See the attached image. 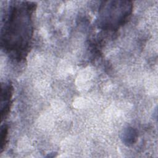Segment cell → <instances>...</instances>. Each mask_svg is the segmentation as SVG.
Here are the masks:
<instances>
[{
	"label": "cell",
	"mask_w": 158,
	"mask_h": 158,
	"mask_svg": "<svg viewBox=\"0 0 158 158\" xmlns=\"http://www.w3.org/2000/svg\"><path fill=\"white\" fill-rule=\"evenodd\" d=\"M8 135V127L6 125H3L1 128V136H0V149L1 152L3 151V149L6 146Z\"/></svg>",
	"instance_id": "5"
},
{
	"label": "cell",
	"mask_w": 158,
	"mask_h": 158,
	"mask_svg": "<svg viewBox=\"0 0 158 158\" xmlns=\"http://www.w3.org/2000/svg\"><path fill=\"white\" fill-rule=\"evenodd\" d=\"M138 133L135 129L131 127L127 128L123 133V142L127 145H130L135 143L137 139Z\"/></svg>",
	"instance_id": "4"
},
{
	"label": "cell",
	"mask_w": 158,
	"mask_h": 158,
	"mask_svg": "<svg viewBox=\"0 0 158 158\" xmlns=\"http://www.w3.org/2000/svg\"><path fill=\"white\" fill-rule=\"evenodd\" d=\"M133 11L130 1H107L100 4L97 23L103 30L115 31L125 24Z\"/></svg>",
	"instance_id": "2"
},
{
	"label": "cell",
	"mask_w": 158,
	"mask_h": 158,
	"mask_svg": "<svg viewBox=\"0 0 158 158\" xmlns=\"http://www.w3.org/2000/svg\"><path fill=\"white\" fill-rule=\"evenodd\" d=\"M34 2L13 1L1 29V48L17 61L24 60L30 48L33 33Z\"/></svg>",
	"instance_id": "1"
},
{
	"label": "cell",
	"mask_w": 158,
	"mask_h": 158,
	"mask_svg": "<svg viewBox=\"0 0 158 158\" xmlns=\"http://www.w3.org/2000/svg\"><path fill=\"white\" fill-rule=\"evenodd\" d=\"M13 91L14 89L11 83L9 82L2 84L1 93V120H3V119L7 117L10 111Z\"/></svg>",
	"instance_id": "3"
}]
</instances>
